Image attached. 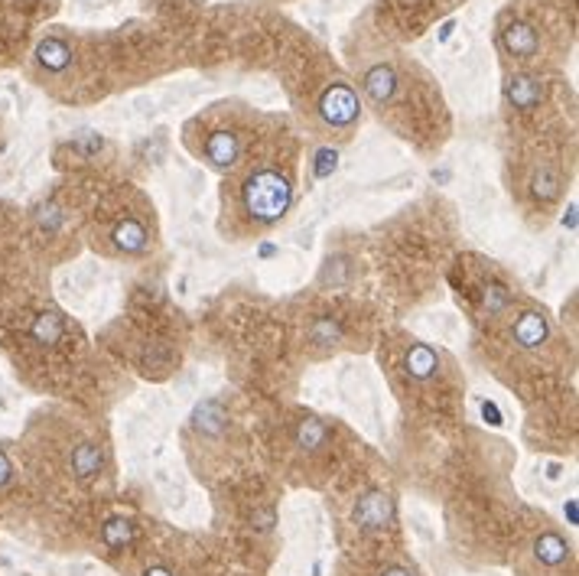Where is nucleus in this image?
Segmentation results:
<instances>
[{
	"mask_svg": "<svg viewBox=\"0 0 579 576\" xmlns=\"http://www.w3.org/2000/svg\"><path fill=\"white\" fill-rule=\"evenodd\" d=\"M290 206V179L280 170H257L244 183V208L254 221H273L280 219Z\"/></svg>",
	"mask_w": 579,
	"mask_h": 576,
	"instance_id": "1",
	"label": "nucleus"
},
{
	"mask_svg": "<svg viewBox=\"0 0 579 576\" xmlns=\"http://www.w3.org/2000/svg\"><path fill=\"white\" fill-rule=\"evenodd\" d=\"M319 111L326 117V124L332 127H349L355 124V117H358V98L349 85H332L329 92L322 95V101H319Z\"/></svg>",
	"mask_w": 579,
	"mask_h": 576,
	"instance_id": "2",
	"label": "nucleus"
},
{
	"mask_svg": "<svg viewBox=\"0 0 579 576\" xmlns=\"http://www.w3.org/2000/svg\"><path fill=\"white\" fill-rule=\"evenodd\" d=\"M534 560L540 570H550L547 576H557L569 560V544L560 534H553V530H544L534 541Z\"/></svg>",
	"mask_w": 579,
	"mask_h": 576,
	"instance_id": "3",
	"label": "nucleus"
},
{
	"mask_svg": "<svg viewBox=\"0 0 579 576\" xmlns=\"http://www.w3.org/2000/svg\"><path fill=\"white\" fill-rule=\"evenodd\" d=\"M202 153L212 166L225 170V166H231V163L238 160L241 143H238V137H235V130H212V134L205 137Z\"/></svg>",
	"mask_w": 579,
	"mask_h": 576,
	"instance_id": "4",
	"label": "nucleus"
},
{
	"mask_svg": "<svg viewBox=\"0 0 579 576\" xmlns=\"http://www.w3.org/2000/svg\"><path fill=\"white\" fill-rule=\"evenodd\" d=\"M501 46L508 49L511 56H534L537 46H540V39H537L534 26L524 23V20H511V23H504V30H501Z\"/></svg>",
	"mask_w": 579,
	"mask_h": 576,
	"instance_id": "5",
	"label": "nucleus"
},
{
	"mask_svg": "<svg viewBox=\"0 0 579 576\" xmlns=\"http://www.w3.org/2000/svg\"><path fill=\"white\" fill-rule=\"evenodd\" d=\"M355 524H362V528H381L391 521V498L384 492H368L362 498V505L355 511Z\"/></svg>",
	"mask_w": 579,
	"mask_h": 576,
	"instance_id": "6",
	"label": "nucleus"
},
{
	"mask_svg": "<svg viewBox=\"0 0 579 576\" xmlns=\"http://www.w3.org/2000/svg\"><path fill=\"white\" fill-rule=\"evenodd\" d=\"M504 98L511 104H518V108H534L544 98V85L537 79H531V75H511V79L504 81Z\"/></svg>",
	"mask_w": 579,
	"mask_h": 576,
	"instance_id": "7",
	"label": "nucleus"
},
{
	"mask_svg": "<svg viewBox=\"0 0 579 576\" xmlns=\"http://www.w3.org/2000/svg\"><path fill=\"white\" fill-rule=\"evenodd\" d=\"M394 88H398V75H394L391 66H375V69L364 75V92H368V98L377 101V104L391 101Z\"/></svg>",
	"mask_w": 579,
	"mask_h": 576,
	"instance_id": "8",
	"label": "nucleus"
},
{
	"mask_svg": "<svg viewBox=\"0 0 579 576\" xmlns=\"http://www.w3.org/2000/svg\"><path fill=\"white\" fill-rule=\"evenodd\" d=\"M511 332L518 339V346L537 348L547 339V323H544V316H537V312H521V319L514 323Z\"/></svg>",
	"mask_w": 579,
	"mask_h": 576,
	"instance_id": "9",
	"label": "nucleus"
},
{
	"mask_svg": "<svg viewBox=\"0 0 579 576\" xmlns=\"http://www.w3.org/2000/svg\"><path fill=\"white\" fill-rule=\"evenodd\" d=\"M36 59H39V66L49 72H62L72 62V49L62 43V39H43L39 46H36Z\"/></svg>",
	"mask_w": 579,
	"mask_h": 576,
	"instance_id": "10",
	"label": "nucleus"
},
{
	"mask_svg": "<svg viewBox=\"0 0 579 576\" xmlns=\"http://www.w3.org/2000/svg\"><path fill=\"white\" fill-rule=\"evenodd\" d=\"M407 375H410V378H430V375H436V355H433V348L420 346V342L410 348Z\"/></svg>",
	"mask_w": 579,
	"mask_h": 576,
	"instance_id": "11",
	"label": "nucleus"
},
{
	"mask_svg": "<svg viewBox=\"0 0 579 576\" xmlns=\"http://www.w3.org/2000/svg\"><path fill=\"white\" fill-rule=\"evenodd\" d=\"M59 335H62V323L56 312H43L33 323V339H39V342H56Z\"/></svg>",
	"mask_w": 579,
	"mask_h": 576,
	"instance_id": "12",
	"label": "nucleus"
},
{
	"mask_svg": "<svg viewBox=\"0 0 579 576\" xmlns=\"http://www.w3.org/2000/svg\"><path fill=\"white\" fill-rule=\"evenodd\" d=\"M117 241H121L124 251H137V248L144 244V228H140L137 221H127V225L117 228Z\"/></svg>",
	"mask_w": 579,
	"mask_h": 576,
	"instance_id": "13",
	"label": "nucleus"
},
{
	"mask_svg": "<svg viewBox=\"0 0 579 576\" xmlns=\"http://www.w3.org/2000/svg\"><path fill=\"white\" fill-rule=\"evenodd\" d=\"M375 576H417V573L407 570V566H384V570H377Z\"/></svg>",
	"mask_w": 579,
	"mask_h": 576,
	"instance_id": "14",
	"label": "nucleus"
},
{
	"mask_svg": "<svg viewBox=\"0 0 579 576\" xmlns=\"http://www.w3.org/2000/svg\"><path fill=\"white\" fill-rule=\"evenodd\" d=\"M3 482H10V459L0 453V485Z\"/></svg>",
	"mask_w": 579,
	"mask_h": 576,
	"instance_id": "15",
	"label": "nucleus"
},
{
	"mask_svg": "<svg viewBox=\"0 0 579 576\" xmlns=\"http://www.w3.org/2000/svg\"><path fill=\"white\" fill-rule=\"evenodd\" d=\"M147 576H170V570H163V566H153V570H147Z\"/></svg>",
	"mask_w": 579,
	"mask_h": 576,
	"instance_id": "16",
	"label": "nucleus"
}]
</instances>
